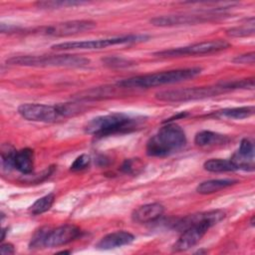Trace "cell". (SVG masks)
I'll return each instance as SVG.
<instances>
[{"label":"cell","mask_w":255,"mask_h":255,"mask_svg":"<svg viewBox=\"0 0 255 255\" xmlns=\"http://www.w3.org/2000/svg\"><path fill=\"white\" fill-rule=\"evenodd\" d=\"M143 122L141 117H132L124 113L99 116L89 121L84 129L87 133L103 137L118 133L130 132L138 128Z\"/></svg>","instance_id":"6da1fadb"},{"label":"cell","mask_w":255,"mask_h":255,"mask_svg":"<svg viewBox=\"0 0 255 255\" xmlns=\"http://www.w3.org/2000/svg\"><path fill=\"white\" fill-rule=\"evenodd\" d=\"M186 144V135L181 127L168 123L162 126L146 142L145 151L148 156L165 157L171 155Z\"/></svg>","instance_id":"7a4b0ae2"},{"label":"cell","mask_w":255,"mask_h":255,"mask_svg":"<svg viewBox=\"0 0 255 255\" xmlns=\"http://www.w3.org/2000/svg\"><path fill=\"white\" fill-rule=\"evenodd\" d=\"M202 69L198 67L187 68V69H177L164 72H158L153 74L136 76L128 79L122 80L118 82V87L126 89H147L151 87H157L162 85L175 84L183 81L195 78L201 73Z\"/></svg>","instance_id":"3957f363"},{"label":"cell","mask_w":255,"mask_h":255,"mask_svg":"<svg viewBox=\"0 0 255 255\" xmlns=\"http://www.w3.org/2000/svg\"><path fill=\"white\" fill-rule=\"evenodd\" d=\"M90 60L79 55H41L17 56L7 60V64L25 67H69L79 68L89 65Z\"/></svg>","instance_id":"277c9868"},{"label":"cell","mask_w":255,"mask_h":255,"mask_svg":"<svg viewBox=\"0 0 255 255\" xmlns=\"http://www.w3.org/2000/svg\"><path fill=\"white\" fill-rule=\"evenodd\" d=\"M148 39L147 35H126L121 37L104 38L89 41H73L64 42L59 44H54L51 46L53 50L56 51H73V50H99L115 45H124L131 43H139L146 41Z\"/></svg>","instance_id":"5b68a950"},{"label":"cell","mask_w":255,"mask_h":255,"mask_svg":"<svg viewBox=\"0 0 255 255\" xmlns=\"http://www.w3.org/2000/svg\"><path fill=\"white\" fill-rule=\"evenodd\" d=\"M227 90L223 88L221 84L216 86L208 87H193V88H183L175 90L161 91L155 94V98L161 102H187L194 100H202L206 98L216 97L223 93H226Z\"/></svg>","instance_id":"8992f818"},{"label":"cell","mask_w":255,"mask_h":255,"mask_svg":"<svg viewBox=\"0 0 255 255\" xmlns=\"http://www.w3.org/2000/svg\"><path fill=\"white\" fill-rule=\"evenodd\" d=\"M224 13L216 12H200V13H182L157 16L150 19V23L156 27H174L184 25H195L205 22L224 19Z\"/></svg>","instance_id":"52a82bcc"},{"label":"cell","mask_w":255,"mask_h":255,"mask_svg":"<svg viewBox=\"0 0 255 255\" xmlns=\"http://www.w3.org/2000/svg\"><path fill=\"white\" fill-rule=\"evenodd\" d=\"M19 115L27 121L40 123H56L65 119L59 104L55 106L27 103L19 106Z\"/></svg>","instance_id":"ba28073f"},{"label":"cell","mask_w":255,"mask_h":255,"mask_svg":"<svg viewBox=\"0 0 255 255\" xmlns=\"http://www.w3.org/2000/svg\"><path fill=\"white\" fill-rule=\"evenodd\" d=\"M229 46L230 44L227 41L222 39H217V40L203 41V42L195 43L185 47L159 51L154 53V55L157 57H181L186 55H205V54H212V53L223 51L227 49Z\"/></svg>","instance_id":"9c48e42d"},{"label":"cell","mask_w":255,"mask_h":255,"mask_svg":"<svg viewBox=\"0 0 255 255\" xmlns=\"http://www.w3.org/2000/svg\"><path fill=\"white\" fill-rule=\"evenodd\" d=\"M97 23L92 20H73L52 25L42 26L35 30L36 33L53 37L72 36L86 31H90L96 27Z\"/></svg>","instance_id":"30bf717a"},{"label":"cell","mask_w":255,"mask_h":255,"mask_svg":"<svg viewBox=\"0 0 255 255\" xmlns=\"http://www.w3.org/2000/svg\"><path fill=\"white\" fill-rule=\"evenodd\" d=\"M215 224L217 223L213 220H204L187 227L181 231L179 238L172 245V250L174 252H183L195 246L206 234L208 229Z\"/></svg>","instance_id":"8fae6325"},{"label":"cell","mask_w":255,"mask_h":255,"mask_svg":"<svg viewBox=\"0 0 255 255\" xmlns=\"http://www.w3.org/2000/svg\"><path fill=\"white\" fill-rule=\"evenodd\" d=\"M81 233V229L72 224L61 225L54 229L49 227L45 235L43 248H53L66 245L78 238Z\"/></svg>","instance_id":"7c38bea8"},{"label":"cell","mask_w":255,"mask_h":255,"mask_svg":"<svg viewBox=\"0 0 255 255\" xmlns=\"http://www.w3.org/2000/svg\"><path fill=\"white\" fill-rule=\"evenodd\" d=\"M237 169H254V143L249 138H243L238 149L230 158Z\"/></svg>","instance_id":"4fadbf2b"},{"label":"cell","mask_w":255,"mask_h":255,"mask_svg":"<svg viewBox=\"0 0 255 255\" xmlns=\"http://www.w3.org/2000/svg\"><path fill=\"white\" fill-rule=\"evenodd\" d=\"M225 217V212L221 209H215V210H209V211H205V212H199V213H195V214H190L187 215L183 218H180L179 220H177L174 223V229L178 230V231H183L184 229H186L187 227L199 223L201 221L204 220H213L214 222L218 223L220 222L223 218Z\"/></svg>","instance_id":"5bb4252c"},{"label":"cell","mask_w":255,"mask_h":255,"mask_svg":"<svg viewBox=\"0 0 255 255\" xmlns=\"http://www.w3.org/2000/svg\"><path fill=\"white\" fill-rule=\"evenodd\" d=\"M164 212L162 204L154 202L138 206L131 213V219L136 223H151L157 220Z\"/></svg>","instance_id":"9a60e30c"},{"label":"cell","mask_w":255,"mask_h":255,"mask_svg":"<svg viewBox=\"0 0 255 255\" xmlns=\"http://www.w3.org/2000/svg\"><path fill=\"white\" fill-rule=\"evenodd\" d=\"M134 236L125 230L115 231L105 235L100 241L96 244V248L101 250H111L125 245H128L133 242Z\"/></svg>","instance_id":"2e32d148"},{"label":"cell","mask_w":255,"mask_h":255,"mask_svg":"<svg viewBox=\"0 0 255 255\" xmlns=\"http://www.w3.org/2000/svg\"><path fill=\"white\" fill-rule=\"evenodd\" d=\"M14 168L25 175H29L34 169V151L29 147L16 151L14 157Z\"/></svg>","instance_id":"e0dca14e"},{"label":"cell","mask_w":255,"mask_h":255,"mask_svg":"<svg viewBox=\"0 0 255 255\" xmlns=\"http://www.w3.org/2000/svg\"><path fill=\"white\" fill-rule=\"evenodd\" d=\"M238 180L231 178H220V179H210L199 183L196 187V191L200 194H211L218 192L224 188L236 184Z\"/></svg>","instance_id":"ac0fdd59"},{"label":"cell","mask_w":255,"mask_h":255,"mask_svg":"<svg viewBox=\"0 0 255 255\" xmlns=\"http://www.w3.org/2000/svg\"><path fill=\"white\" fill-rule=\"evenodd\" d=\"M229 138L224 135L220 134L211 130H201L196 133L194 137L195 144L199 146H209L215 144H224L227 142Z\"/></svg>","instance_id":"d6986e66"},{"label":"cell","mask_w":255,"mask_h":255,"mask_svg":"<svg viewBox=\"0 0 255 255\" xmlns=\"http://www.w3.org/2000/svg\"><path fill=\"white\" fill-rule=\"evenodd\" d=\"M254 114L253 106H244L236 108H227L218 111L215 117L220 119H231V120H242L251 117Z\"/></svg>","instance_id":"ffe728a7"},{"label":"cell","mask_w":255,"mask_h":255,"mask_svg":"<svg viewBox=\"0 0 255 255\" xmlns=\"http://www.w3.org/2000/svg\"><path fill=\"white\" fill-rule=\"evenodd\" d=\"M203 167L205 170L210 172H227L237 170L235 164L231 161V159L223 158L208 159L203 163Z\"/></svg>","instance_id":"44dd1931"},{"label":"cell","mask_w":255,"mask_h":255,"mask_svg":"<svg viewBox=\"0 0 255 255\" xmlns=\"http://www.w3.org/2000/svg\"><path fill=\"white\" fill-rule=\"evenodd\" d=\"M55 201V194L54 193H49L46 194L42 197H40L39 199H37L29 208V211L31 214L33 215H39L42 214L46 211H48L53 203Z\"/></svg>","instance_id":"7402d4cb"},{"label":"cell","mask_w":255,"mask_h":255,"mask_svg":"<svg viewBox=\"0 0 255 255\" xmlns=\"http://www.w3.org/2000/svg\"><path fill=\"white\" fill-rule=\"evenodd\" d=\"M254 18L251 17L249 19V22L247 21V23L241 25V26H237V27H232L230 29H228L226 31V34L230 37H247V36H251L254 34Z\"/></svg>","instance_id":"603a6c76"},{"label":"cell","mask_w":255,"mask_h":255,"mask_svg":"<svg viewBox=\"0 0 255 255\" xmlns=\"http://www.w3.org/2000/svg\"><path fill=\"white\" fill-rule=\"evenodd\" d=\"M16 149L10 144H4L1 148V163L3 169L11 170L14 168V157L16 154Z\"/></svg>","instance_id":"cb8c5ba5"},{"label":"cell","mask_w":255,"mask_h":255,"mask_svg":"<svg viewBox=\"0 0 255 255\" xmlns=\"http://www.w3.org/2000/svg\"><path fill=\"white\" fill-rule=\"evenodd\" d=\"M143 168L144 164L140 158H128L123 162L121 166V170L124 173L132 175L138 174L143 170Z\"/></svg>","instance_id":"d4e9b609"},{"label":"cell","mask_w":255,"mask_h":255,"mask_svg":"<svg viewBox=\"0 0 255 255\" xmlns=\"http://www.w3.org/2000/svg\"><path fill=\"white\" fill-rule=\"evenodd\" d=\"M87 2L82 1H39L36 2V6L41 9H59V8H67V7H74L82 4H86Z\"/></svg>","instance_id":"484cf974"},{"label":"cell","mask_w":255,"mask_h":255,"mask_svg":"<svg viewBox=\"0 0 255 255\" xmlns=\"http://www.w3.org/2000/svg\"><path fill=\"white\" fill-rule=\"evenodd\" d=\"M104 65L110 68H126L134 65V63L128 59L119 57V56H110L102 59Z\"/></svg>","instance_id":"4316f807"},{"label":"cell","mask_w":255,"mask_h":255,"mask_svg":"<svg viewBox=\"0 0 255 255\" xmlns=\"http://www.w3.org/2000/svg\"><path fill=\"white\" fill-rule=\"evenodd\" d=\"M91 162V156L89 154H86V153H83L81 155H79L74 161L73 163L71 164L70 166V169L72 171H80V170H83L85 169L86 167L89 166Z\"/></svg>","instance_id":"83f0119b"},{"label":"cell","mask_w":255,"mask_h":255,"mask_svg":"<svg viewBox=\"0 0 255 255\" xmlns=\"http://www.w3.org/2000/svg\"><path fill=\"white\" fill-rule=\"evenodd\" d=\"M254 60H255V54L254 52H251L243 55H238L232 61L236 64H254Z\"/></svg>","instance_id":"f1b7e54d"},{"label":"cell","mask_w":255,"mask_h":255,"mask_svg":"<svg viewBox=\"0 0 255 255\" xmlns=\"http://www.w3.org/2000/svg\"><path fill=\"white\" fill-rule=\"evenodd\" d=\"M14 246L11 243H3L0 246V252L3 255L6 254H13L14 253Z\"/></svg>","instance_id":"f546056e"}]
</instances>
